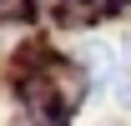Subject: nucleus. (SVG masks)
<instances>
[{
    "instance_id": "f257e3e1",
    "label": "nucleus",
    "mask_w": 131,
    "mask_h": 126,
    "mask_svg": "<svg viewBox=\"0 0 131 126\" xmlns=\"http://www.w3.org/2000/svg\"><path fill=\"white\" fill-rule=\"evenodd\" d=\"M15 96H20V111L30 116V126H61L86 96V71L56 61V56H40V66L15 81Z\"/></svg>"
},
{
    "instance_id": "f03ea898",
    "label": "nucleus",
    "mask_w": 131,
    "mask_h": 126,
    "mask_svg": "<svg viewBox=\"0 0 131 126\" xmlns=\"http://www.w3.org/2000/svg\"><path fill=\"white\" fill-rule=\"evenodd\" d=\"M76 66L86 71V81H111V71H116V46H111V40H86V46L76 50Z\"/></svg>"
}]
</instances>
